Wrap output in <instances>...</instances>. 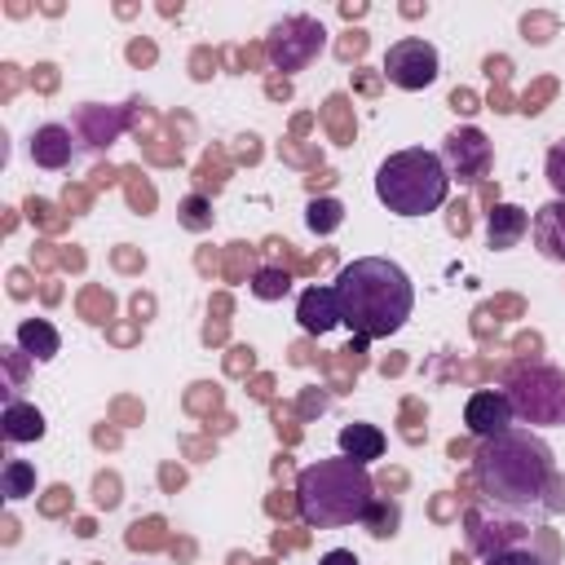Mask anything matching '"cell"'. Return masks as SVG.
<instances>
[{
  "label": "cell",
  "instance_id": "obj_1",
  "mask_svg": "<svg viewBox=\"0 0 565 565\" xmlns=\"http://www.w3.org/2000/svg\"><path fill=\"white\" fill-rule=\"evenodd\" d=\"M472 481L486 503L508 512L552 508L556 490V455L534 428H508L499 437H486L472 455Z\"/></svg>",
  "mask_w": 565,
  "mask_h": 565
},
{
  "label": "cell",
  "instance_id": "obj_2",
  "mask_svg": "<svg viewBox=\"0 0 565 565\" xmlns=\"http://www.w3.org/2000/svg\"><path fill=\"white\" fill-rule=\"evenodd\" d=\"M340 296V322L353 331V353H362L371 340L397 335L415 309V287L406 269L388 256H358L335 274Z\"/></svg>",
  "mask_w": 565,
  "mask_h": 565
},
{
  "label": "cell",
  "instance_id": "obj_3",
  "mask_svg": "<svg viewBox=\"0 0 565 565\" xmlns=\"http://www.w3.org/2000/svg\"><path fill=\"white\" fill-rule=\"evenodd\" d=\"M371 503H375V481H371L366 463H353L344 455L318 459V463L300 468V477H296V512L313 530L353 525L366 516Z\"/></svg>",
  "mask_w": 565,
  "mask_h": 565
},
{
  "label": "cell",
  "instance_id": "obj_4",
  "mask_svg": "<svg viewBox=\"0 0 565 565\" xmlns=\"http://www.w3.org/2000/svg\"><path fill=\"white\" fill-rule=\"evenodd\" d=\"M375 194L393 216H428L446 203L450 172H446L441 154H433L424 146H406V150H393L375 168Z\"/></svg>",
  "mask_w": 565,
  "mask_h": 565
},
{
  "label": "cell",
  "instance_id": "obj_5",
  "mask_svg": "<svg viewBox=\"0 0 565 565\" xmlns=\"http://www.w3.org/2000/svg\"><path fill=\"white\" fill-rule=\"evenodd\" d=\"M503 393L512 402V415L525 428H552L565 424V371L552 362H521L508 371Z\"/></svg>",
  "mask_w": 565,
  "mask_h": 565
},
{
  "label": "cell",
  "instance_id": "obj_6",
  "mask_svg": "<svg viewBox=\"0 0 565 565\" xmlns=\"http://www.w3.org/2000/svg\"><path fill=\"white\" fill-rule=\"evenodd\" d=\"M521 539H530V512H508V508H494L486 499H477L463 512V543L481 561H490L508 547H525Z\"/></svg>",
  "mask_w": 565,
  "mask_h": 565
},
{
  "label": "cell",
  "instance_id": "obj_7",
  "mask_svg": "<svg viewBox=\"0 0 565 565\" xmlns=\"http://www.w3.org/2000/svg\"><path fill=\"white\" fill-rule=\"evenodd\" d=\"M322 44H327L322 22H318V18H309V13H291V18H282V22H274V26H269L265 53H269L274 71L291 75V71H305V66L322 53Z\"/></svg>",
  "mask_w": 565,
  "mask_h": 565
},
{
  "label": "cell",
  "instance_id": "obj_8",
  "mask_svg": "<svg viewBox=\"0 0 565 565\" xmlns=\"http://www.w3.org/2000/svg\"><path fill=\"white\" fill-rule=\"evenodd\" d=\"M437 75H441V57H437V49L424 35H402L397 44H388V53H384V79L393 88L419 93V88L437 84Z\"/></svg>",
  "mask_w": 565,
  "mask_h": 565
},
{
  "label": "cell",
  "instance_id": "obj_9",
  "mask_svg": "<svg viewBox=\"0 0 565 565\" xmlns=\"http://www.w3.org/2000/svg\"><path fill=\"white\" fill-rule=\"evenodd\" d=\"M441 163L459 181H481L486 168H490V137L481 128H472V124L450 128L446 141H441Z\"/></svg>",
  "mask_w": 565,
  "mask_h": 565
},
{
  "label": "cell",
  "instance_id": "obj_10",
  "mask_svg": "<svg viewBox=\"0 0 565 565\" xmlns=\"http://www.w3.org/2000/svg\"><path fill=\"white\" fill-rule=\"evenodd\" d=\"M463 424H468V433L472 437H499V433H508V428H516V415H512V402H508V393L503 388H477L472 397H468V406H463Z\"/></svg>",
  "mask_w": 565,
  "mask_h": 565
},
{
  "label": "cell",
  "instance_id": "obj_11",
  "mask_svg": "<svg viewBox=\"0 0 565 565\" xmlns=\"http://www.w3.org/2000/svg\"><path fill=\"white\" fill-rule=\"evenodd\" d=\"M75 141H79L75 128H66V124H40L31 132V159H35V168H49V172L71 168V159L79 154Z\"/></svg>",
  "mask_w": 565,
  "mask_h": 565
},
{
  "label": "cell",
  "instance_id": "obj_12",
  "mask_svg": "<svg viewBox=\"0 0 565 565\" xmlns=\"http://www.w3.org/2000/svg\"><path fill=\"white\" fill-rule=\"evenodd\" d=\"M124 128H128V110L124 106H97V102H88V106L75 110V137L88 141L93 150L110 146Z\"/></svg>",
  "mask_w": 565,
  "mask_h": 565
},
{
  "label": "cell",
  "instance_id": "obj_13",
  "mask_svg": "<svg viewBox=\"0 0 565 565\" xmlns=\"http://www.w3.org/2000/svg\"><path fill=\"white\" fill-rule=\"evenodd\" d=\"M530 238H534V252L543 260L565 265V199H547L530 216Z\"/></svg>",
  "mask_w": 565,
  "mask_h": 565
},
{
  "label": "cell",
  "instance_id": "obj_14",
  "mask_svg": "<svg viewBox=\"0 0 565 565\" xmlns=\"http://www.w3.org/2000/svg\"><path fill=\"white\" fill-rule=\"evenodd\" d=\"M296 322H300V331H309V335H327V331L340 322L335 282H331V287H305L300 300H296Z\"/></svg>",
  "mask_w": 565,
  "mask_h": 565
},
{
  "label": "cell",
  "instance_id": "obj_15",
  "mask_svg": "<svg viewBox=\"0 0 565 565\" xmlns=\"http://www.w3.org/2000/svg\"><path fill=\"white\" fill-rule=\"evenodd\" d=\"M525 234H530V212L525 207H516V203H494L490 207V216H486V243L494 252L516 247Z\"/></svg>",
  "mask_w": 565,
  "mask_h": 565
},
{
  "label": "cell",
  "instance_id": "obj_16",
  "mask_svg": "<svg viewBox=\"0 0 565 565\" xmlns=\"http://www.w3.org/2000/svg\"><path fill=\"white\" fill-rule=\"evenodd\" d=\"M44 415H40V406L35 402H22V397H13V402H4V415H0V433H4V441L9 446H26V441H40L44 437Z\"/></svg>",
  "mask_w": 565,
  "mask_h": 565
},
{
  "label": "cell",
  "instance_id": "obj_17",
  "mask_svg": "<svg viewBox=\"0 0 565 565\" xmlns=\"http://www.w3.org/2000/svg\"><path fill=\"white\" fill-rule=\"evenodd\" d=\"M18 349H22L31 362H53V358L62 353V335H57V327H53L49 318H26V322L18 327Z\"/></svg>",
  "mask_w": 565,
  "mask_h": 565
},
{
  "label": "cell",
  "instance_id": "obj_18",
  "mask_svg": "<svg viewBox=\"0 0 565 565\" xmlns=\"http://www.w3.org/2000/svg\"><path fill=\"white\" fill-rule=\"evenodd\" d=\"M335 441H340V455L353 463H371L384 455V433L375 424H344Z\"/></svg>",
  "mask_w": 565,
  "mask_h": 565
},
{
  "label": "cell",
  "instance_id": "obj_19",
  "mask_svg": "<svg viewBox=\"0 0 565 565\" xmlns=\"http://www.w3.org/2000/svg\"><path fill=\"white\" fill-rule=\"evenodd\" d=\"M0 494H4L9 503L35 494V463H26V459H9V463L0 468Z\"/></svg>",
  "mask_w": 565,
  "mask_h": 565
},
{
  "label": "cell",
  "instance_id": "obj_20",
  "mask_svg": "<svg viewBox=\"0 0 565 565\" xmlns=\"http://www.w3.org/2000/svg\"><path fill=\"white\" fill-rule=\"evenodd\" d=\"M247 287H252V296H256V300H282V296L291 291V274L269 265V269H256Z\"/></svg>",
  "mask_w": 565,
  "mask_h": 565
},
{
  "label": "cell",
  "instance_id": "obj_21",
  "mask_svg": "<svg viewBox=\"0 0 565 565\" xmlns=\"http://www.w3.org/2000/svg\"><path fill=\"white\" fill-rule=\"evenodd\" d=\"M362 525H366L375 539H393V534H397V503H384V499L375 494V503L366 508Z\"/></svg>",
  "mask_w": 565,
  "mask_h": 565
},
{
  "label": "cell",
  "instance_id": "obj_22",
  "mask_svg": "<svg viewBox=\"0 0 565 565\" xmlns=\"http://www.w3.org/2000/svg\"><path fill=\"white\" fill-rule=\"evenodd\" d=\"M305 221H309L313 234H327V230H335V225L344 221V207H340L335 199H313V203L305 207Z\"/></svg>",
  "mask_w": 565,
  "mask_h": 565
},
{
  "label": "cell",
  "instance_id": "obj_23",
  "mask_svg": "<svg viewBox=\"0 0 565 565\" xmlns=\"http://www.w3.org/2000/svg\"><path fill=\"white\" fill-rule=\"evenodd\" d=\"M543 172H547V185L556 190V199H565V141H556L543 159Z\"/></svg>",
  "mask_w": 565,
  "mask_h": 565
},
{
  "label": "cell",
  "instance_id": "obj_24",
  "mask_svg": "<svg viewBox=\"0 0 565 565\" xmlns=\"http://www.w3.org/2000/svg\"><path fill=\"white\" fill-rule=\"evenodd\" d=\"M181 221H185L190 230H207V225H212V207H207V199L190 194V199L181 203Z\"/></svg>",
  "mask_w": 565,
  "mask_h": 565
},
{
  "label": "cell",
  "instance_id": "obj_25",
  "mask_svg": "<svg viewBox=\"0 0 565 565\" xmlns=\"http://www.w3.org/2000/svg\"><path fill=\"white\" fill-rule=\"evenodd\" d=\"M481 565H547V561L534 547H508V552H499V556H490Z\"/></svg>",
  "mask_w": 565,
  "mask_h": 565
},
{
  "label": "cell",
  "instance_id": "obj_26",
  "mask_svg": "<svg viewBox=\"0 0 565 565\" xmlns=\"http://www.w3.org/2000/svg\"><path fill=\"white\" fill-rule=\"evenodd\" d=\"M0 353H4V366H9V388H4V393H9V402H13V388H18V380H22V358H26V353H22L18 344H9V349H0Z\"/></svg>",
  "mask_w": 565,
  "mask_h": 565
},
{
  "label": "cell",
  "instance_id": "obj_27",
  "mask_svg": "<svg viewBox=\"0 0 565 565\" xmlns=\"http://www.w3.org/2000/svg\"><path fill=\"white\" fill-rule=\"evenodd\" d=\"M318 565H362V561H358V556H353L349 547H331V552H327V556H322Z\"/></svg>",
  "mask_w": 565,
  "mask_h": 565
}]
</instances>
